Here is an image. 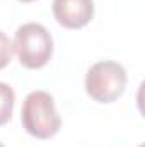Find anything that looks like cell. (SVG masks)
<instances>
[{
    "mask_svg": "<svg viewBox=\"0 0 145 147\" xmlns=\"http://www.w3.org/2000/svg\"><path fill=\"white\" fill-rule=\"evenodd\" d=\"M21 120L26 132L41 140L55 137L62 127V118L55 108L53 96L46 91H33L26 96Z\"/></svg>",
    "mask_w": 145,
    "mask_h": 147,
    "instance_id": "cell-1",
    "label": "cell"
},
{
    "mask_svg": "<svg viewBox=\"0 0 145 147\" xmlns=\"http://www.w3.org/2000/svg\"><path fill=\"white\" fill-rule=\"evenodd\" d=\"M14 51L26 69L44 67L53 55V38L38 22H28L17 28L14 36Z\"/></svg>",
    "mask_w": 145,
    "mask_h": 147,
    "instance_id": "cell-2",
    "label": "cell"
},
{
    "mask_svg": "<svg viewBox=\"0 0 145 147\" xmlns=\"http://www.w3.org/2000/svg\"><path fill=\"white\" fill-rule=\"evenodd\" d=\"M126 80L128 75L121 63L103 60L87 70L85 91L97 103H113L125 92Z\"/></svg>",
    "mask_w": 145,
    "mask_h": 147,
    "instance_id": "cell-3",
    "label": "cell"
},
{
    "mask_svg": "<svg viewBox=\"0 0 145 147\" xmlns=\"http://www.w3.org/2000/svg\"><path fill=\"white\" fill-rule=\"evenodd\" d=\"M53 16L67 29H80L94 17L92 0H53Z\"/></svg>",
    "mask_w": 145,
    "mask_h": 147,
    "instance_id": "cell-4",
    "label": "cell"
},
{
    "mask_svg": "<svg viewBox=\"0 0 145 147\" xmlns=\"http://www.w3.org/2000/svg\"><path fill=\"white\" fill-rule=\"evenodd\" d=\"M14 103H15L14 89L9 84L0 82V125H5L12 118Z\"/></svg>",
    "mask_w": 145,
    "mask_h": 147,
    "instance_id": "cell-5",
    "label": "cell"
},
{
    "mask_svg": "<svg viewBox=\"0 0 145 147\" xmlns=\"http://www.w3.org/2000/svg\"><path fill=\"white\" fill-rule=\"evenodd\" d=\"M12 55H14V46H12V41L9 39V36L5 33L0 31V70L5 69L10 60H12Z\"/></svg>",
    "mask_w": 145,
    "mask_h": 147,
    "instance_id": "cell-6",
    "label": "cell"
},
{
    "mask_svg": "<svg viewBox=\"0 0 145 147\" xmlns=\"http://www.w3.org/2000/svg\"><path fill=\"white\" fill-rule=\"evenodd\" d=\"M19 2H33V0H19Z\"/></svg>",
    "mask_w": 145,
    "mask_h": 147,
    "instance_id": "cell-7",
    "label": "cell"
},
{
    "mask_svg": "<svg viewBox=\"0 0 145 147\" xmlns=\"http://www.w3.org/2000/svg\"><path fill=\"white\" fill-rule=\"evenodd\" d=\"M0 147H5V146H3V144H2V142H0Z\"/></svg>",
    "mask_w": 145,
    "mask_h": 147,
    "instance_id": "cell-8",
    "label": "cell"
}]
</instances>
